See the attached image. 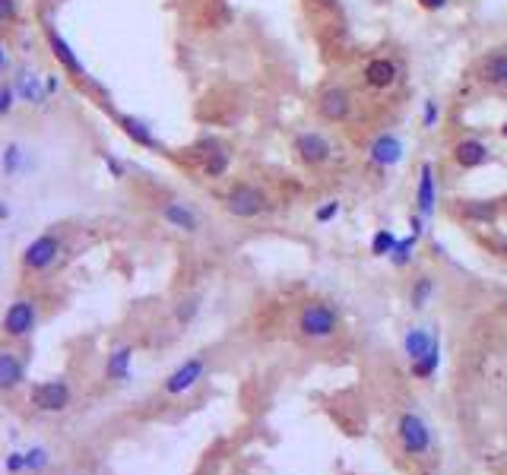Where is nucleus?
I'll return each instance as SVG.
<instances>
[{"label": "nucleus", "instance_id": "obj_1", "mask_svg": "<svg viewBox=\"0 0 507 475\" xmlns=\"http://www.w3.org/2000/svg\"><path fill=\"white\" fill-rule=\"evenodd\" d=\"M342 323V314L330 301H308L299 314V332L304 339H330Z\"/></svg>", "mask_w": 507, "mask_h": 475}, {"label": "nucleus", "instance_id": "obj_2", "mask_svg": "<svg viewBox=\"0 0 507 475\" xmlns=\"http://www.w3.org/2000/svg\"><path fill=\"white\" fill-rule=\"evenodd\" d=\"M396 440H400L403 457H425L431 450V425L418 412H403L396 418Z\"/></svg>", "mask_w": 507, "mask_h": 475}, {"label": "nucleus", "instance_id": "obj_3", "mask_svg": "<svg viewBox=\"0 0 507 475\" xmlns=\"http://www.w3.org/2000/svg\"><path fill=\"white\" fill-rule=\"evenodd\" d=\"M225 213L235 216V219H257L260 213L269 209V200L257 184H247V181H238V184L228 187L225 194Z\"/></svg>", "mask_w": 507, "mask_h": 475}, {"label": "nucleus", "instance_id": "obj_4", "mask_svg": "<svg viewBox=\"0 0 507 475\" xmlns=\"http://www.w3.org/2000/svg\"><path fill=\"white\" fill-rule=\"evenodd\" d=\"M292 152L304 168H323L333 162L336 146L330 142V137H323L321 130H301V133H295V140H292Z\"/></svg>", "mask_w": 507, "mask_h": 475}, {"label": "nucleus", "instance_id": "obj_5", "mask_svg": "<svg viewBox=\"0 0 507 475\" xmlns=\"http://www.w3.org/2000/svg\"><path fill=\"white\" fill-rule=\"evenodd\" d=\"M352 92L346 89V86H323L321 92H317V114H321L323 121H330V124H346L349 118H352Z\"/></svg>", "mask_w": 507, "mask_h": 475}, {"label": "nucleus", "instance_id": "obj_6", "mask_svg": "<svg viewBox=\"0 0 507 475\" xmlns=\"http://www.w3.org/2000/svg\"><path fill=\"white\" fill-rule=\"evenodd\" d=\"M203 377H206V358L194 355V358H187V362H181L178 368L165 377L162 390H165L168 396H184V393H191Z\"/></svg>", "mask_w": 507, "mask_h": 475}, {"label": "nucleus", "instance_id": "obj_7", "mask_svg": "<svg viewBox=\"0 0 507 475\" xmlns=\"http://www.w3.org/2000/svg\"><path fill=\"white\" fill-rule=\"evenodd\" d=\"M476 77L485 89H507V45L491 48L479 57Z\"/></svg>", "mask_w": 507, "mask_h": 475}, {"label": "nucleus", "instance_id": "obj_8", "mask_svg": "<svg viewBox=\"0 0 507 475\" xmlns=\"http://www.w3.org/2000/svg\"><path fill=\"white\" fill-rule=\"evenodd\" d=\"M35 320H38L35 301H32V298H16L4 314V332L13 339H23L35 330Z\"/></svg>", "mask_w": 507, "mask_h": 475}, {"label": "nucleus", "instance_id": "obj_9", "mask_svg": "<svg viewBox=\"0 0 507 475\" xmlns=\"http://www.w3.org/2000/svg\"><path fill=\"white\" fill-rule=\"evenodd\" d=\"M403 155H406V146H403V140L396 137L394 130L377 133V137L371 140V146H368V162L374 168H384V172L400 165Z\"/></svg>", "mask_w": 507, "mask_h": 475}, {"label": "nucleus", "instance_id": "obj_10", "mask_svg": "<svg viewBox=\"0 0 507 475\" xmlns=\"http://www.w3.org/2000/svg\"><path fill=\"white\" fill-rule=\"evenodd\" d=\"M362 79L371 92H390L400 83V64L394 57H371L362 67Z\"/></svg>", "mask_w": 507, "mask_h": 475}, {"label": "nucleus", "instance_id": "obj_11", "mask_svg": "<svg viewBox=\"0 0 507 475\" xmlns=\"http://www.w3.org/2000/svg\"><path fill=\"white\" fill-rule=\"evenodd\" d=\"M450 155H454L457 168H463V172H476V168L489 165L491 162V149L489 142H482L479 137H463L454 142V149H450Z\"/></svg>", "mask_w": 507, "mask_h": 475}, {"label": "nucleus", "instance_id": "obj_12", "mask_svg": "<svg viewBox=\"0 0 507 475\" xmlns=\"http://www.w3.org/2000/svg\"><path fill=\"white\" fill-rule=\"evenodd\" d=\"M435 209H438L435 165H431V162H422V165H418V184H416V213L428 222L431 216H435Z\"/></svg>", "mask_w": 507, "mask_h": 475}, {"label": "nucleus", "instance_id": "obj_13", "mask_svg": "<svg viewBox=\"0 0 507 475\" xmlns=\"http://www.w3.org/2000/svg\"><path fill=\"white\" fill-rule=\"evenodd\" d=\"M32 406L42 412H64L70 406V386L64 380H45L32 390Z\"/></svg>", "mask_w": 507, "mask_h": 475}, {"label": "nucleus", "instance_id": "obj_14", "mask_svg": "<svg viewBox=\"0 0 507 475\" xmlns=\"http://www.w3.org/2000/svg\"><path fill=\"white\" fill-rule=\"evenodd\" d=\"M60 257V241L57 238H51V235H42V238H35V241L26 247V254H23V267L26 269H32V273H42V269H48L54 260Z\"/></svg>", "mask_w": 507, "mask_h": 475}, {"label": "nucleus", "instance_id": "obj_15", "mask_svg": "<svg viewBox=\"0 0 507 475\" xmlns=\"http://www.w3.org/2000/svg\"><path fill=\"white\" fill-rule=\"evenodd\" d=\"M457 213L472 225H498V219H501L498 200H459Z\"/></svg>", "mask_w": 507, "mask_h": 475}, {"label": "nucleus", "instance_id": "obj_16", "mask_svg": "<svg viewBox=\"0 0 507 475\" xmlns=\"http://www.w3.org/2000/svg\"><path fill=\"white\" fill-rule=\"evenodd\" d=\"M162 219H165L172 228H178V232H187V235H194V232L200 228L197 213H194L187 203H181V200H168L165 206H162Z\"/></svg>", "mask_w": 507, "mask_h": 475}, {"label": "nucleus", "instance_id": "obj_17", "mask_svg": "<svg viewBox=\"0 0 507 475\" xmlns=\"http://www.w3.org/2000/svg\"><path fill=\"white\" fill-rule=\"evenodd\" d=\"M438 368H441V332L435 336V342H431V349L425 352L422 358H416V362H409V371L416 380H431L438 374Z\"/></svg>", "mask_w": 507, "mask_h": 475}, {"label": "nucleus", "instance_id": "obj_18", "mask_svg": "<svg viewBox=\"0 0 507 475\" xmlns=\"http://www.w3.org/2000/svg\"><path fill=\"white\" fill-rule=\"evenodd\" d=\"M435 336H438V332L428 330V327H412V330H406V336H403V352H406V358H409V362L422 358L425 352L431 349Z\"/></svg>", "mask_w": 507, "mask_h": 475}, {"label": "nucleus", "instance_id": "obj_19", "mask_svg": "<svg viewBox=\"0 0 507 475\" xmlns=\"http://www.w3.org/2000/svg\"><path fill=\"white\" fill-rule=\"evenodd\" d=\"M130 364H133V349L130 345H118V349L108 355L105 362V374L108 380H130Z\"/></svg>", "mask_w": 507, "mask_h": 475}, {"label": "nucleus", "instance_id": "obj_20", "mask_svg": "<svg viewBox=\"0 0 507 475\" xmlns=\"http://www.w3.org/2000/svg\"><path fill=\"white\" fill-rule=\"evenodd\" d=\"M23 377H26L23 362L13 352H0V390H16L23 384Z\"/></svg>", "mask_w": 507, "mask_h": 475}, {"label": "nucleus", "instance_id": "obj_21", "mask_svg": "<svg viewBox=\"0 0 507 475\" xmlns=\"http://www.w3.org/2000/svg\"><path fill=\"white\" fill-rule=\"evenodd\" d=\"M431 298H435V279H431L428 273L416 276L412 285H409V304H412V311H425L431 304Z\"/></svg>", "mask_w": 507, "mask_h": 475}, {"label": "nucleus", "instance_id": "obj_22", "mask_svg": "<svg viewBox=\"0 0 507 475\" xmlns=\"http://www.w3.org/2000/svg\"><path fill=\"white\" fill-rule=\"evenodd\" d=\"M121 127H124V133L130 137L133 142H140V146H146V149H155L159 142H155L152 137V130L143 124V121H137V118H121Z\"/></svg>", "mask_w": 507, "mask_h": 475}, {"label": "nucleus", "instance_id": "obj_23", "mask_svg": "<svg viewBox=\"0 0 507 475\" xmlns=\"http://www.w3.org/2000/svg\"><path fill=\"white\" fill-rule=\"evenodd\" d=\"M48 38H51V48H54V54H57V60L67 67V70H73V73H79L83 77V64L77 60V54L70 51V45L64 42V38L57 35V32H48Z\"/></svg>", "mask_w": 507, "mask_h": 475}, {"label": "nucleus", "instance_id": "obj_24", "mask_svg": "<svg viewBox=\"0 0 507 475\" xmlns=\"http://www.w3.org/2000/svg\"><path fill=\"white\" fill-rule=\"evenodd\" d=\"M416 247H418V238H416V235H406V238H400V241H396L394 254H390L387 260L394 263L396 269L409 267V263H412V254H416Z\"/></svg>", "mask_w": 507, "mask_h": 475}, {"label": "nucleus", "instance_id": "obj_25", "mask_svg": "<svg viewBox=\"0 0 507 475\" xmlns=\"http://www.w3.org/2000/svg\"><path fill=\"white\" fill-rule=\"evenodd\" d=\"M228 152L222 146H216L213 152H206V162H203V174H206V178H222V174L228 172Z\"/></svg>", "mask_w": 507, "mask_h": 475}, {"label": "nucleus", "instance_id": "obj_26", "mask_svg": "<svg viewBox=\"0 0 507 475\" xmlns=\"http://www.w3.org/2000/svg\"><path fill=\"white\" fill-rule=\"evenodd\" d=\"M396 241H400V238L390 232V228H377V232L371 235V254L374 257H390L394 254V247H396Z\"/></svg>", "mask_w": 507, "mask_h": 475}, {"label": "nucleus", "instance_id": "obj_27", "mask_svg": "<svg viewBox=\"0 0 507 475\" xmlns=\"http://www.w3.org/2000/svg\"><path fill=\"white\" fill-rule=\"evenodd\" d=\"M340 213H342V203L336 200V196H333V200H323L321 206L314 209V222H317V225H330V222H333Z\"/></svg>", "mask_w": 507, "mask_h": 475}, {"label": "nucleus", "instance_id": "obj_28", "mask_svg": "<svg viewBox=\"0 0 507 475\" xmlns=\"http://www.w3.org/2000/svg\"><path fill=\"white\" fill-rule=\"evenodd\" d=\"M438 121H441V108H438V101L425 99L422 101V127H425V130H435Z\"/></svg>", "mask_w": 507, "mask_h": 475}, {"label": "nucleus", "instance_id": "obj_29", "mask_svg": "<svg viewBox=\"0 0 507 475\" xmlns=\"http://www.w3.org/2000/svg\"><path fill=\"white\" fill-rule=\"evenodd\" d=\"M45 463H48V450H45V447H32V450H26V472L45 469Z\"/></svg>", "mask_w": 507, "mask_h": 475}, {"label": "nucleus", "instance_id": "obj_30", "mask_svg": "<svg viewBox=\"0 0 507 475\" xmlns=\"http://www.w3.org/2000/svg\"><path fill=\"white\" fill-rule=\"evenodd\" d=\"M19 92H23L26 99H32V101H42V92H38V83H35L32 73H23V77H19Z\"/></svg>", "mask_w": 507, "mask_h": 475}, {"label": "nucleus", "instance_id": "obj_31", "mask_svg": "<svg viewBox=\"0 0 507 475\" xmlns=\"http://www.w3.org/2000/svg\"><path fill=\"white\" fill-rule=\"evenodd\" d=\"M197 308H200L197 298H187V301H181V308H178V320H181V323H187L194 314H197Z\"/></svg>", "mask_w": 507, "mask_h": 475}, {"label": "nucleus", "instance_id": "obj_32", "mask_svg": "<svg viewBox=\"0 0 507 475\" xmlns=\"http://www.w3.org/2000/svg\"><path fill=\"white\" fill-rule=\"evenodd\" d=\"M6 469L10 472H26V453H10V457H6Z\"/></svg>", "mask_w": 507, "mask_h": 475}, {"label": "nucleus", "instance_id": "obj_33", "mask_svg": "<svg viewBox=\"0 0 507 475\" xmlns=\"http://www.w3.org/2000/svg\"><path fill=\"white\" fill-rule=\"evenodd\" d=\"M409 228H412L409 235L422 238V235H425V219H422V216H418V213H412V216H409Z\"/></svg>", "mask_w": 507, "mask_h": 475}, {"label": "nucleus", "instance_id": "obj_34", "mask_svg": "<svg viewBox=\"0 0 507 475\" xmlns=\"http://www.w3.org/2000/svg\"><path fill=\"white\" fill-rule=\"evenodd\" d=\"M16 159H19V149L16 146H6V155H4V168H6V172H13V168H16Z\"/></svg>", "mask_w": 507, "mask_h": 475}, {"label": "nucleus", "instance_id": "obj_35", "mask_svg": "<svg viewBox=\"0 0 507 475\" xmlns=\"http://www.w3.org/2000/svg\"><path fill=\"white\" fill-rule=\"evenodd\" d=\"M418 4H422L425 10H444V6H447L450 0H418Z\"/></svg>", "mask_w": 507, "mask_h": 475}, {"label": "nucleus", "instance_id": "obj_36", "mask_svg": "<svg viewBox=\"0 0 507 475\" xmlns=\"http://www.w3.org/2000/svg\"><path fill=\"white\" fill-rule=\"evenodd\" d=\"M13 13V0H0V19H10Z\"/></svg>", "mask_w": 507, "mask_h": 475}, {"label": "nucleus", "instance_id": "obj_37", "mask_svg": "<svg viewBox=\"0 0 507 475\" xmlns=\"http://www.w3.org/2000/svg\"><path fill=\"white\" fill-rule=\"evenodd\" d=\"M10 89H0V111H6V108H10Z\"/></svg>", "mask_w": 507, "mask_h": 475}, {"label": "nucleus", "instance_id": "obj_38", "mask_svg": "<svg viewBox=\"0 0 507 475\" xmlns=\"http://www.w3.org/2000/svg\"><path fill=\"white\" fill-rule=\"evenodd\" d=\"M498 133H501V140H507V121H504L501 127H498Z\"/></svg>", "mask_w": 507, "mask_h": 475}, {"label": "nucleus", "instance_id": "obj_39", "mask_svg": "<svg viewBox=\"0 0 507 475\" xmlns=\"http://www.w3.org/2000/svg\"><path fill=\"white\" fill-rule=\"evenodd\" d=\"M0 60H4V51H0Z\"/></svg>", "mask_w": 507, "mask_h": 475}]
</instances>
